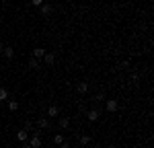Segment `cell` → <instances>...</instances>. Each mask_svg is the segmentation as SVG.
<instances>
[{"mask_svg":"<svg viewBox=\"0 0 154 148\" xmlns=\"http://www.w3.org/2000/svg\"><path fill=\"white\" fill-rule=\"evenodd\" d=\"M105 109L109 111V113H115V111L119 109L117 101H115V99H109V101H107V103H105Z\"/></svg>","mask_w":154,"mask_h":148,"instance_id":"6da1fadb","label":"cell"},{"mask_svg":"<svg viewBox=\"0 0 154 148\" xmlns=\"http://www.w3.org/2000/svg\"><path fill=\"white\" fill-rule=\"evenodd\" d=\"M39 11H41V14H43V17H48V14H51V12H54V6H51L49 2H43V4L39 6Z\"/></svg>","mask_w":154,"mask_h":148,"instance_id":"7a4b0ae2","label":"cell"},{"mask_svg":"<svg viewBox=\"0 0 154 148\" xmlns=\"http://www.w3.org/2000/svg\"><path fill=\"white\" fill-rule=\"evenodd\" d=\"M86 117H88L91 122H97V119L101 117V111H99V109H95V107H93V109H88V113H86Z\"/></svg>","mask_w":154,"mask_h":148,"instance_id":"3957f363","label":"cell"},{"mask_svg":"<svg viewBox=\"0 0 154 148\" xmlns=\"http://www.w3.org/2000/svg\"><path fill=\"white\" fill-rule=\"evenodd\" d=\"M29 146L31 148H41V138L33 134V138H29Z\"/></svg>","mask_w":154,"mask_h":148,"instance_id":"277c9868","label":"cell"},{"mask_svg":"<svg viewBox=\"0 0 154 148\" xmlns=\"http://www.w3.org/2000/svg\"><path fill=\"white\" fill-rule=\"evenodd\" d=\"M45 54H48V51H45L43 48H35V49H33V58H35V60H43Z\"/></svg>","mask_w":154,"mask_h":148,"instance_id":"5b68a950","label":"cell"},{"mask_svg":"<svg viewBox=\"0 0 154 148\" xmlns=\"http://www.w3.org/2000/svg\"><path fill=\"white\" fill-rule=\"evenodd\" d=\"M76 93H78V95H86V93H88V85H86V82H78V85H76Z\"/></svg>","mask_w":154,"mask_h":148,"instance_id":"8992f818","label":"cell"},{"mask_svg":"<svg viewBox=\"0 0 154 148\" xmlns=\"http://www.w3.org/2000/svg\"><path fill=\"white\" fill-rule=\"evenodd\" d=\"M17 140H19V142H27V140H29V132H27V130H19V132H17Z\"/></svg>","mask_w":154,"mask_h":148,"instance_id":"52a82bcc","label":"cell"},{"mask_svg":"<svg viewBox=\"0 0 154 148\" xmlns=\"http://www.w3.org/2000/svg\"><path fill=\"white\" fill-rule=\"evenodd\" d=\"M49 125H51V123H49V119H48V117H41V119L37 122V128H39V130H48Z\"/></svg>","mask_w":154,"mask_h":148,"instance_id":"ba28073f","label":"cell"},{"mask_svg":"<svg viewBox=\"0 0 154 148\" xmlns=\"http://www.w3.org/2000/svg\"><path fill=\"white\" fill-rule=\"evenodd\" d=\"M48 115H49V117H58V115H60L58 105H49V107H48Z\"/></svg>","mask_w":154,"mask_h":148,"instance_id":"9c48e42d","label":"cell"},{"mask_svg":"<svg viewBox=\"0 0 154 148\" xmlns=\"http://www.w3.org/2000/svg\"><path fill=\"white\" fill-rule=\"evenodd\" d=\"M43 62H45L48 66H54V64H56V56H54V54H45V56H43Z\"/></svg>","mask_w":154,"mask_h":148,"instance_id":"30bf717a","label":"cell"},{"mask_svg":"<svg viewBox=\"0 0 154 148\" xmlns=\"http://www.w3.org/2000/svg\"><path fill=\"white\" fill-rule=\"evenodd\" d=\"M2 54H4V58H8V60H12V58H14V49H12V48H6V45H4V49H2Z\"/></svg>","mask_w":154,"mask_h":148,"instance_id":"8fae6325","label":"cell"},{"mask_svg":"<svg viewBox=\"0 0 154 148\" xmlns=\"http://www.w3.org/2000/svg\"><path fill=\"white\" fill-rule=\"evenodd\" d=\"M66 128H70V119L68 117H62L60 119V130H66Z\"/></svg>","mask_w":154,"mask_h":148,"instance_id":"7c38bea8","label":"cell"},{"mask_svg":"<svg viewBox=\"0 0 154 148\" xmlns=\"http://www.w3.org/2000/svg\"><path fill=\"white\" fill-rule=\"evenodd\" d=\"M91 140H93V138H91V136H80V146H88V144H91Z\"/></svg>","mask_w":154,"mask_h":148,"instance_id":"4fadbf2b","label":"cell"},{"mask_svg":"<svg viewBox=\"0 0 154 148\" xmlns=\"http://www.w3.org/2000/svg\"><path fill=\"white\" fill-rule=\"evenodd\" d=\"M64 140H66V138H64L62 134H56V136H54V144H56V146H60V144H64Z\"/></svg>","mask_w":154,"mask_h":148,"instance_id":"5bb4252c","label":"cell"},{"mask_svg":"<svg viewBox=\"0 0 154 148\" xmlns=\"http://www.w3.org/2000/svg\"><path fill=\"white\" fill-rule=\"evenodd\" d=\"M4 99H8V91L0 86V101H4Z\"/></svg>","mask_w":154,"mask_h":148,"instance_id":"9a60e30c","label":"cell"},{"mask_svg":"<svg viewBox=\"0 0 154 148\" xmlns=\"http://www.w3.org/2000/svg\"><path fill=\"white\" fill-rule=\"evenodd\" d=\"M29 68H33V70H37V68H39V60H35V58H33V60L29 62Z\"/></svg>","mask_w":154,"mask_h":148,"instance_id":"2e32d148","label":"cell"},{"mask_svg":"<svg viewBox=\"0 0 154 148\" xmlns=\"http://www.w3.org/2000/svg\"><path fill=\"white\" fill-rule=\"evenodd\" d=\"M8 107H11V111H17V109H19V103H17V101H11Z\"/></svg>","mask_w":154,"mask_h":148,"instance_id":"e0dca14e","label":"cell"},{"mask_svg":"<svg viewBox=\"0 0 154 148\" xmlns=\"http://www.w3.org/2000/svg\"><path fill=\"white\" fill-rule=\"evenodd\" d=\"M105 99V93H97L95 95V101H103Z\"/></svg>","mask_w":154,"mask_h":148,"instance_id":"ac0fdd59","label":"cell"},{"mask_svg":"<svg viewBox=\"0 0 154 148\" xmlns=\"http://www.w3.org/2000/svg\"><path fill=\"white\" fill-rule=\"evenodd\" d=\"M31 4H33V6H41V4H43V0H31Z\"/></svg>","mask_w":154,"mask_h":148,"instance_id":"d6986e66","label":"cell"},{"mask_svg":"<svg viewBox=\"0 0 154 148\" xmlns=\"http://www.w3.org/2000/svg\"><path fill=\"white\" fill-rule=\"evenodd\" d=\"M2 49H4V43H2V41H0V54H2Z\"/></svg>","mask_w":154,"mask_h":148,"instance_id":"ffe728a7","label":"cell"},{"mask_svg":"<svg viewBox=\"0 0 154 148\" xmlns=\"http://www.w3.org/2000/svg\"><path fill=\"white\" fill-rule=\"evenodd\" d=\"M60 148H70V146L68 144H60Z\"/></svg>","mask_w":154,"mask_h":148,"instance_id":"44dd1931","label":"cell"},{"mask_svg":"<svg viewBox=\"0 0 154 148\" xmlns=\"http://www.w3.org/2000/svg\"><path fill=\"white\" fill-rule=\"evenodd\" d=\"M109 148H117V146H113V144H111V146H109Z\"/></svg>","mask_w":154,"mask_h":148,"instance_id":"7402d4cb","label":"cell"},{"mask_svg":"<svg viewBox=\"0 0 154 148\" xmlns=\"http://www.w3.org/2000/svg\"><path fill=\"white\" fill-rule=\"evenodd\" d=\"M131 148H140V146H131Z\"/></svg>","mask_w":154,"mask_h":148,"instance_id":"603a6c76","label":"cell"},{"mask_svg":"<svg viewBox=\"0 0 154 148\" xmlns=\"http://www.w3.org/2000/svg\"><path fill=\"white\" fill-rule=\"evenodd\" d=\"M95 148H101V146H95Z\"/></svg>","mask_w":154,"mask_h":148,"instance_id":"cb8c5ba5","label":"cell"}]
</instances>
